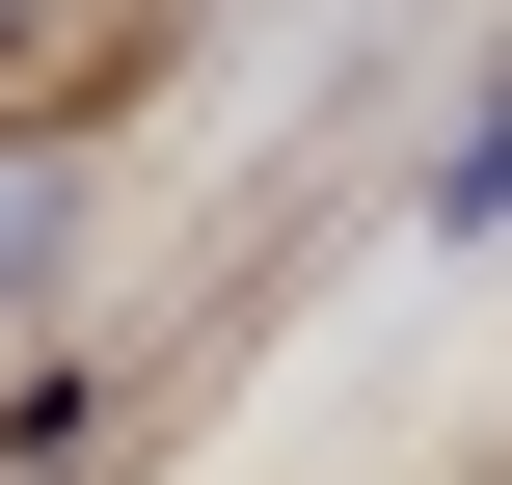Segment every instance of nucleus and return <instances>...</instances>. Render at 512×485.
<instances>
[{"label": "nucleus", "instance_id": "nucleus-1", "mask_svg": "<svg viewBox=\"0 0 512 485\" xmlns=\"http://www.w3.org/2000/svg\"><path fill=\"white\" fill-rule=\"evenodd\" d=\"M108 81H162V0H0V135H54Z\"/></svg>", "mask_w": 512, "mask_h": 485}]
</instances>
